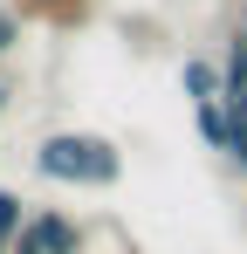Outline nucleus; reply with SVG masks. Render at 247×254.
I'll use <instances>...</instances> for the list:
<instances>
[{
	"instance_id": "nucleus-2",
	"label": "nucleus",
	"mask_w": 247,
	"mask_h": 254,
	"mask_svg": "<svg viewBox=\"0 0 247 254\" xmlns=\"http://www.w3.org/2000/svg\"><path fill=\"white\" fill-rule=\"evenodd\" d=\"M82 248H89V227L62 206H35L21 241H14V254H82Z\"/></svg>"
},
{
	"instance_id": "nucleus-7",
	"label": "nucleus",
	"mask_w": 247,
	"mask_h": 254,
	"mask_svg": "<svg viewBox=\"0 0 247 254\" xmlns=\"http://www.w3.org/2000/svg\"><path fill=\"white\" fill-rule=\"evenodd\" d=\"M220 76H227V96H247V35L234 28L227 48H220Z\"/></svg>"
},
{
	"instance_id": "nucleus-3",
	"label": "nucleus",
	"mask_w": 247,
	"mask_h": 254,
	"mask_svg": "<svg viewBox=\"0 0 247 254\" xmlns=\"http://www.w3.org/2000/svg\"><path fill=\"white\" fill-rule=\"evenodd\" d=\"M192 130H199L206 151H234V110H227V96H213V103H192Z\"/></svg>"
},
{
	"instance_id": "nucleus-1",
	"label": "nucleus",
	"mask_w": 247,
	"mask_h": 254,
	"mask_svg": "<svg viewBox=\"0 0 247 254\" xmlns=\"http://www.w3.org/2000/svg\"><path fill=\"white\" fill-rule=\"evenodd\" d=\"M35 172L48 186H82V192H110L124 179V151L103 130H48L35 144Z\"/></svg>"
},
{
	"instance_id": "nucleus-9",
	"label": "nucleus",
	"mask_w": 247,
	"mask_h": 254,
	"mask_svg": "<svg viewBox=\"0 0 247 254\" xmlns=\"http://www.w3.org/2000/svg\"><path fill=\"white\" fill-rule=\"evenodd\" d=\"M7 103H14V83H0V117H7Z\"/></svg>"
},
{
	"instance_id": "nucleus-5",
	"label": "nucleus",
	"mask_w": 247,
	"mask_h": 254,
	"mask_svg": "<svg viewBox=\"0 0 247 254\" xmlns=\"http://www.w3.org/2000/svg\"><path fill=\"white\" fill-rule=\"evenodd\" d=\"M28 21H48V28H82L96 14V0H14Z\"/></svg>"
},
{
	"instance_id": "nucleus-6",
	"label": "nucleus",
	"mask_w": 247,
	"mask_h": 254,
	"mask_svg": "<svg viewBox=\"0 0 247 254\" xmlns=\"http://www.w3.org/2000/svg\"><path fill=\"white\" fill-rule=\"evenodd\" d=\"M28 199L14 192V186H0V254H14V241H21V227H28Z\"/></svg>"
},
{
	"instance_id": "nucleus-4",
	"label": "nucleus",
	"mask_w": 247,
	"mask_h": 254,
	"mask_svg": "<svg viewBox=\"0 0 247 254\" xmlns=\"http://www.w3.org/2000/svg\"><path fill=\"white\" fill-rule=\"evenodd\" d=\"M179 89H185L192 103H213V96H227V76H220L213 55H185V62H179Z\"/></svg>"
},
{
	"instance_id": "nucleus-8",
	"label": "nucleus",
	"mask_w": 247,
	"mask_h": 254,
	"mask_svg": "<svg viewBox=\"0 0 247 254\" xmlns=\"http://www.w3.org/2000/svg\"><path fill=\"white\" fill-rule=\"evenodd\" d=\"M21 28H28V14H21V7H0V55L21 48Z\"/></svg>"
},
{
	"instance_id": "nucleus-10",
	"label": "nucleus",
	"mask_w": 247,
	"mask_h": 254,
	"mask_svg": "<svg viewBox=\"0 0 247 254\" xmlns=\"http://www.w3.org/2000/svg\"><path fill=\"white\" fill-rule=\"evenodd\" d=\"M241 35H247V0H241Z\"/></svg>"
}]
</instances>
